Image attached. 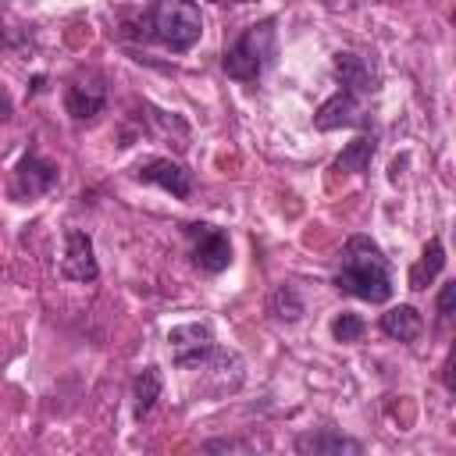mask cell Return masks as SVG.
I'll use <instances>...</instances> for the list:
<instances>
[{
  "label": "cell",
  "mask_w": 456,
  "mask_h": 456,
  "mask_svg": "<svg viewBox=\"0 0 456 456\" xmlns=\"http://www.w3.org/2000/svg\"><path fill=\"white\" fill-rule=\"evenodd\" d=\"M64 103H68V114H71L75 121H89V118H96V114L107 107V82H103V75L93 71V68L78 71V75L68 82Z\"/></svg>",
  "instance_id": "cell-4"
},
{
  "label": "cell",
  "mask_w": 456,
  "mask_h": 456,
  "mask_svg": "<svg viewBox=\"0 0 456 456\" xmlns=\"http://www.w3.org/2000/svg\"><path fill=\"white\" fill-rule=\"evenodd\" d=\"M331 335H335V342H356L363 335V321L356 314H338L331 321Z\"/></svg>",
  "instance_id": "cell-18"
},
{
  "label": "cell",
  "mask_w": 456,
  "mask_h": 456,
  "mask_svg": "<svg viewBox=\"0 0 456 456\" xmlns=\"http://www.w3.org/2000/svg\"><path fill=\"white\" fill-rule=\"evenodd\" d=\"M271 57H274V21H256L224 50L221 68L228 78L256 82L271 64Z\"/></svg>",
  "instance_id": "cell-2"
},
{
  "label": "cell",
  "mask_w": 456,
  "mask_h": 456,
  "mask_svg": "<svg viewBox=\"0 0 456 456\" xmlns=\"http://www.w3.org/2000/svg\"><path fill=\"white\" fill-rule=\"evenodd\" d=\"M160 385H164V378H160L157 367H142V370L135 374L132 399H135V417H139V420H142V417L153 410V403L160 399Z\"/></svg>",
  "instance_id": "cell-15"
},
{
  "label": "cell",
  "mask_w": 456,
  "mask_h": 456,
  "mask_svg": "<svg viewBox=\"0 0 456 456\" xmlns=\"http://www.w3.org/2000/svg\"><path fill=\"white\" fill-rule=\"evenodd\" d=\"M452 296H456V281H445L442 292H438V314H442V317L452 314Z\"/></svg>",
  "instance_id": "cell-19"
},
{
  "label": "cell",
  "mask_w": 456,
  "mask_h": 456,
  "mask_svg": "<svg viewBox=\"0 0 456 456\" xmlns=\"http://www.w3.org/2000/svg\"><path fill=\"white\" fill-rule=\"evenodd\" d=\"M189 235H192V260L200 271L207 274H217L232 264V242L221 228L214 224H189Z\"/></svg>",
  "instance_id": "cell-6"
},
{
  "label": "cell",
  "mask_w": 456,
  "mask_h": 456,
  "mask_svg": "<svg viewBox=\"0 0 456 456\" xmlns=\"http://www.w3.org/2000/svg\"><path fill=\"white\" fill-rule=\"evenodd\" d=\"M61 271H64V278H71V281H96L100 267H96V256H93V239H89L86 232H78V228L68 232Z\"/></svg>",
  "instance_id": "cell-9"
},
{
  "label": "cell",
  "mask_w": 456,
  "mask_h": 456,
  "mask_svg": "<svg viewBox=\"0 0 456 456\" xmlns=\"http://www.w3.org/2000/svg\"><path fill=\"white\" fill-rule=\"evenodd\" d=\"M335 78L346 86L342 93H353V96L378 89V75L360 53H335Z\"/></svg>",
  "instance_id": "cell-11"
},
{
  "label": "cell",
  "mask_w": 456,
  "mask_h": 456,
  "mask_svg": "<svg viewBox=\"0 0 456 456\" xmlns=\"http://www.w3.org/2000/svg\"><path fill=\"white\" fill-rule=\"evenodd\" d=\"M299 452H306V456H363V445L338 431H317V435L299 438Z\"/></svg>",
  "instance_id": "cell-12"
},
{
  "label": "cell",
  "mask_w": 456,
  "mask_h": 456,
  "mask_svg": "<svg viewBox=\"0 0 456 456\" xmlns=\"http://www.w3.org/2000/svg\"><path fill=\"white\" fill-rule=\"evenodd\" d=\"M335 285L356 299L385 303L392 296V271L378 242H370L367 235H353L342 249V271L335 274Z\"/></svg>",
  "instance_id": "cell-1"
},
{
  "label": "cell",
  "mask_w": 456,
  "mask_h": 456,
  "mask_svg": "<svg viewBox=\"0 0 456 456\" xmlns=\"http://www.w3.org/2000/svg\"><path fill=\"white\" fill-rule=\"evenodd\" d=\"M203 32V14L189 0H164L150 11V36L167 50H189Z\"/></svg>",
  "instance_id": "cell-3"
},
{
  "label": "cell",
  "mask_w": 456,
  "mask_h": 456,
  "mask_svg": "<svg viewBox=\"0 0 456 456\" xmlns=\"http://www.w3.org/2000/svg\"><path fill=\"white\" fill-rule=\"evenodd\" d=\"M271 314L281 317V321H296V317L303 314V299L296 296L292 285H278V289L271 292Z\"/></svg>",
  "instance_id": "cell-17"
},
{
  "label": "cell",
  "mask_w": 456,
  "mask_h": 456,
  "mask_svg": "<svg viewBox=\"0 0 456 456\" xmlns=\"http://www.w3.org/2000/svg\"><path fill=\"white\" fill-rule=\"evenodd\" d=\"M135 178H139V182H150V185H160L164 192H171V196H178V200H189V196H192V171L182 167V164L171 160V157H153V160L139 164V167H135Z\"/></svg>",
  "instance_id": "cell-7"
},
{
  "label": "cell",
  "mask_w": 456,
  "mask_h": 456,
  "mask_svg": "<svg viewBox=\"0 0 456 456\" xmlns=\"http://www.w3.org/2000/svg\"><path fill=\"white\" fill-rule=\"evenodd\" d=\"M57 185V164L39 157V153H25L14 167V192L18 196H43Z\"/></svg>",
  "instance_id": "cell-8"
},
{
  "label": "cell",
  "mask_w": 456,
  "mask_h": 456,
  "mask_svg": "<svg viewBox=\"0 0 456 456\" xmlns=\"http://www.w3.org/2000/svg\"><path fill=\"white\" fill-rule=\"evenodd\" d=\"M370 157H374V135H356L335 160V171H346V175H363L370 167Z\"/></svg>",
  "instance_id": "cell-16"
},
{
  "label": "cell",
  "mask_w": 456,
  "mask_h": 456,
  "mask_svg": "<svg viewBox=\"0 0 456 456\" xmlns=\"http://www.w3.org/2000/svg\"><path fill=\"white\" fill-rule=\"evenodd\" d=\"M442 267H445V249H442V239H431V242L424 246L420 260L410 267V289H413V292L428 289V285L438 278V271H442Z\"/></svg>",
  "instance_id": "cell-13"
},
{
  "label": "cell",
  "mask_w": 456,
  "mask_h": 456,
  "mask_svg": "<svg viewBox=\"0 0 456 456\" xmlns=\"http://www.w3.org/2000/svg\"><path fill=\"white\" fill-rule=\"evenodd\" d=\"M0 118H11V96L0 89Z\"/></svg>",
  "instance_id": "cell-20"
},
{
  "label": "cell",
  "mask_w": 456,
  "mask_h": 456,
  "mask_svg": "<svg viewBox=\"0 0 456 456\" xmlns=\"http://www.w3.org/2000/svg\"><path fill=\"white\" fill-rule=\"evenodd\" d=\"M314 125L321 132H331V128H356L363 125V107L353 93H335L331 100H324L314 114Z\"/></svg>",
  "instance_id": "cell-10"
},
{
  "label": "cell",
  "mask_w": 456,
  "mask_h": 456,
  "mask_svg": "<svg viewBox=\"0 0 456 456\" xmlns=\"http://www.w3.org/2000/svg\"><path fill=\"white\" fill-rule=\"evenodd\" d=\"M420 328H424V321H420V314H417L413 306H392V310L381 314V331H385L388 338L413 342V338L420 335Z\"/></svg>",
  "instance_id": "cell-14"
},
{
  "label": "cell",
  "mask_w": 456,
  "mask_h": 456,
  "mask_svg": "<svg viewBox=\"0 0 456 456\" xmlns=\"http://www.w3.org/2000/svg\"><path fill=\"white\" fill-rule=\"evenodd\" d=\"M167 346L178 367H203L214 356V335L207 324H178L167 331Z\"/></svg>",
  "instance_id": "cell-5"
}]
</instances>
